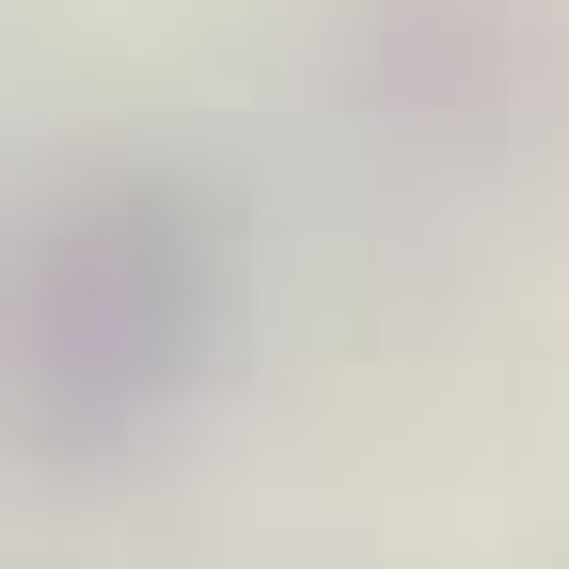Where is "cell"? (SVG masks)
<instances>
[{
  "label": "cell",
  "mask_w": 569,
  "mask_h": 569,
  "mask_svg": "<svg viewBox=\"0 0 569 569\" xmlns=\"http://www.w3.org/2000/svg\"><path fill=\"white\" fill-rule=\"evenodd\" d=\"M206 317H222V222L174 174H96L17 238L0 365H17V396L48 427H127L190 380Z\"/></svg>",
  "instance_id": "1"
}]
</instances>
